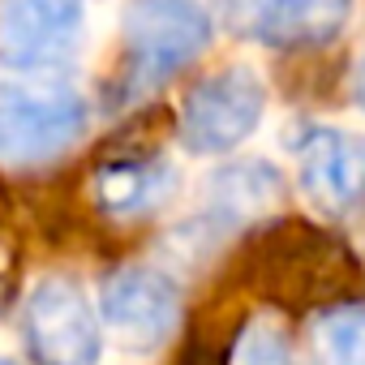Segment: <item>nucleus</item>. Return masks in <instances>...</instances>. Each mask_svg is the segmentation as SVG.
I'll use <instances>...</instances> for the list:
<instances>
[{"label": "nucleus", "mask_w": 365, "mask_h": 365, "mask_svg": "<svg viewBox=\"0 0 365 365\" xmlns=\"http://www.w3.org/2000/svg\"><path fill=\"white\" fill-rule=\"evenodd\" d=\"M91 129L86 95L65 73L0 78V168H43Z\"/></svg>", "instance_id": "1"}, {"label": "nucleus", "mask_w": 365, "mask_h": 365, "mask_svg": "<svg viewBox=\"0 0 365 365\" xmlns=\"http://www.w3.org/2000/svg\"><path fill=\"white\" fill-rule=\"evenodd\" d=\"M267 116V78L237 61L215 73H207L180 103L176 116V138L190 155H232L245 146Z\"/></svg>", "instance_id": "2"}, {"label": "nucleus", "mask_w": 365, "mask_h": 365, "mask_svg": "<svg viewBox=\"0 0 365 365\" xmlns=\"http://www.w3.org/2000/svg\"><path fill=\"white\" fill-rule=\"evenodd\" d=\"M120 35L133 82H163L215 43V14L202 0H129Z\"/></svg>", "instance_id": "3"}, {"label": "nucleus", "mask_w": 365, "mask_h": 365, "mask_svg": "<svg viewBox=\"0 0 365 365\" xmlns=\"http://www.w3.org/2000/svg\"><path fill=\"white\" fill-rule=\"evenodd\" d=\"M26 344L39 365H99L103 361V322L91 297L69 275H43L26 292L22 309Z\"/></svg>", "instance_id": "4"}, {"label": "nucleus", "mask_w": 365, "mask_h": 365, "mask_svg": "<svg viewBox=\"0 0 365 365\" xmlns=\"http://www.w3.org/2000/svg\"><path fill=\"white\" fill-rule=\"evenodd\" d=\"M86 31L78 0H0L5 73H61Z\"/></svg>", "instance_id": "5"}, {"label": "nucleus", "mask_w": 365, "mask_h": 365, "mask_svg": "<svg viewBox=\"0 0 365 365\" xmlns=\"http://www.w3.org/2000/svg\"><path fill=\"white\" fill-rule=\"evenodd\" d=\"M99 322L129 348V352H155L172 339L180 322V292L172 275L129 262L116 267L99 288Z\"/></svg>", "instance_id": "6"}, {"label": "nucleus", "mask_w": 365, "mask_h": 365, "mask_svg": "<svg viewBox=\"0 0 365 365\" xmlns=\"http://www.w3.org/2000/svg\"><path fill=\"white\" fill-rule=\"evenodd\" d=\"M301 190L331 215H344L365 202V133L318 125L297 150Z\"/></svg>", "instance_id": "7"}, {"label": "nucleus", "mask_w": 365, "mask_h": 365, "mask_svg": "<svg viewBox=\"0 0 365 365\" xmlns=\"http://www.w3.org/2000/svg\"><path fill=\"white\" fill-rule=\"evenodd\" d=\"M228 14L267 48H318L344 31L352 0H228Z\"/></svg>", "instance_id": "8"}, {"label": "nucleus", "mask_w": 365, "mask_h": 365, "mask_svg": "<svg viewBox=\"0 0 365 365\" xmlns=\"http://www.w3.org/2000/svg\"><path fill=\"white\" fill-rule=\"evenodd\" d=\"M207 202H211L215 220H232V224L262 220V215L279 211V202H284V176L267 159L224 163L207 180Z\"/></svg>", "instance_id": "9"}, {"label": "nucleus", "mask_w": 365, "mask_h": 365, "mask_svg": "<svg viewBox=\"0 0 365 365\" xmlns=\"http://www.w3.org/2000/svg\"><path fill=\"white\" fill-rule=\"evenodd\" d=\"M172 190V168L163 159H120L95 172V202L108 215H138L163 202Z\"/></svg>", "instance_id": "10"}, {"label": "nucleus", "mask_w": 365, "mask_h": 365, "mask_svg": "<svg viewBox=\"0 0 365 365\" xmlns=\"http://www.w3.org/2000/svg\"><path fill=\"white\" fill-rule=\"evenodd\" d=\"M228 365H292V339L275 314H254L232 344Z\"/></svg>", "instance_id": "11"}, {"label": "nucleus", "mask_w": 365, "mask_h": 365, "mask_svg": "<svg viewBox=\"0 0 365 365\" xmlns=\"http://www.w3.org/2000/svg\"><path fill=\"white\" fill-rule=\"evenodd\" d=\"M322 365H365V305H344L318 318Z\"/></svg>", "instance_id": "12"}, {"label": "nucleus", "mask_w": 365, "mask_h": 365, "mask_svg": "<svg viewBox=\"0 0 365 365\" xmlns=\"http://www.w3.org/2000/svg\"><path fill=\"white\" fill-rule=\"evenodd\" d=\"M352 95H356V108L365 112V56H361V65H356V82H352Z\"/></svg>", "instance_id": "13"}, {"label": "nucleus", "mask_w": 365, "mask_h": 365, "mask_svg": "<svg viewBox=\"0 0 365 365\" xmlns=\"http://www.w3.org/2000/svg\"><path fill=\"white\" fill-rule=\"evenodd\" d=\"M0 365H18V361H14V356H0Z\"/></svg>", "instance_id": "14"}, {"label": "nucleus", "mask_w": 365, "mask_h": 365, "mask_svg": "<svg viewBox=\"0 0 365 365\" xmlns=\"http://www.w3.org/2000/svg\"><path fill=\"white\" fill-rule=\"evenodd\" d=\"M78 5H82V0H78Z\"/></svg>", "instance_id": "15"}]
</instances>
